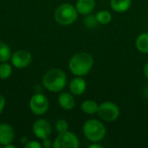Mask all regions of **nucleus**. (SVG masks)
Listing matches in <instances>:
<instances>
[{"instance_id":"obj_14","label":"nucleus","mask_w":148,"mask_h":148,"mask_svg":"<svg viewBox=\"0 0 148 148\" xmlns=\"http://www.w3.org/2000/svg\"><path fill=\"white\" fill-rule=\"evenodd\" d=\"M132 5V0H110L111 9L117 13L127 11Z\"/></svg>"},{"instance_id":"obj_15","label":"nucleus","mask_w":148,"mask_h":148,"mask_svg":"<svg viewBox=\"0 0 148 148\" xmlns=\"http://www.w3.org/2000/svg\"><path fill=\"white\" fill-rule=\"evenodd\" d=\"M82 112L88 115H94L97 114L99 109V104L94 100H86L81 104Z\"/></svg>"},{"instance_id":"obj_16","label":"nucleus","mask_w":148,"mask_h":148,"mask_svg":"<svg viewBox=\"0 0 148 148\" xmlns=\"http://www.w3.org/2000/svg\"><path fill=\"white\" fill-rule=\"evenodd\" d=\"M135 46L140 52L148 54V32L141 33L137 36Z\"/></svg>"},{"instance_id":"obj_28","label":"nucleus","mask_w":148,"mask_h":148,"mask_svg":"<svg viewBox=\"0 0 148 148\" xmlns=\"http://www.w3.org/2000/svg\"><path fill=\"white\" fill-rule=\"evenodd\" d=\"M144 95H145V96L148 98V85L146 87V88L144 89Z\"/></svg>"},{"instance_id":"obj_5","label":"nucleus","mask_w":148,"mask_h":148,"mask_svg":"<svg viewBox=\"0 0 148 148\" xmlns=\"http://www.w3.org/2000/svg\"><path fill=\"white\" fill-rule=\"evenodd\" d=\"M97 114L101 121L111 123L120 117L121 110L115 103L112 101H104L99 105Z\"/></svg>"},{"instance_id":"obj_25","label":"nucleus","mask_w":148,"mask_h":148,"mask_svg":"<svg viewBox=\"0 0 148 148\" xmlns=\"http://www.w3.org/2000/svg\"><path fill=\"white\" fill-rule=\"evenodd\" d=\"M88 148H102V146L100 144V142H91Z\"/></svg>"},{"instance_id":"obj_27","label":"nucleus","mask_w":148,"mask_h":148,"mask_svg":"<svg viewBox=\"0 0 148 148\" xmlns=\"http://www.w3.org/2000/svg\"><path fill=\"white\" fill-rule=\"evenodd\" d=\"M3 147H4V148H16V147L15 145H13L12 143H10V144H8V145L4 146Z\"/></svg>"},{"instance_id":"obj_19","label":"nucleus","mask_w":148,"mask_h":148,"mask_svg":"<svg viewBox=\"0 0 148 148\" xmlns=\"http://www.w3.org/2000/svg\"><path fill=\"white\" fill-rule=\"evenodd\" d=\"M12 74V67L9 63L1 62L0 64V79L6 80L10 77Z\"/></svg>"},{"instance_id":"obj_21","label":"nucleus","mask_w":148,"mask_h":148,"mask_svg":"<svg viewBox=\"0 0 148 148\" xmlns=\"http://www.w3.org/2000/svg\"><path fill=\"white\" fill-rule=\"evenodd\" d=\"M56 130L60 134V133H63L69 130V123L67 122V121L61 119L58 120L56 122Z\"/></svg>"},{"instance_id":"obj_26","label":"nucleus","mask_w":148,"mask_h":148,"mask_svg":"<svg viewBox=\"0 0 148 148\" xmlns=\"http://www.w3.org/2000/svg\"><path fill=\"white\" fill-rule=\"evenodd\" d=\"M144 75H145V77L147 79L148 81V62L146 63V65L144 67Z\"/></svg>"},{"instance_id":"obj_10","label":"nucleus","mask_w":148,"mask_h":148,"mask_svg":"<svg viewBox=\"0 0 148 148\" xmlns=\"http://www.w3.org/2000/svg\"><path fill=\"white\" fill-rule=\"evenodd\" d=\"M15 138V132L13 127L7 123H0V145L4 146L12 143Z\"/></svg>"},{"instance_id":"obj_8","label":"nucleus","mask_w":148,"mask_h":148,"mask_svg":"<svg viewBox=\"0 0 148 148\" xmlns=\"http://www.w3.org/2000/svg\"><path fill=\"white\" fill-rule=\"evenodd\" d=\"M10 62L13 67L16 69H24L29 66V64L31 63L32 56L26 49L16 50L11 55Z\"/></svg>"},{"instance_id":"obj_4","label":"nucleus","mask_w":148,"mask_h":148,"mask_svg":"<svg viewBox=\"0 0 148 148\" xmlns=\"http://www.w3.org/2000/svg\"><path fill=\"white\" fill-rule=\"evenodd\" d=\"M78 12L75 6L70 3H62L59 5L54 13L56 22L62 26L73 24L78 18Z\"/></svg>"},{"instance_id":"obj_12","label":"nucleus","mask_w":148,"mask_h":148,"mask_svg":"<svg viewBox=\"0 0 148 148\" xmlns=\"http://www.w3.org/2000/svg\"><path fill=\"white\" fill-rule=\"evenodd\" d=\"M58 104L64 110H71L75 106V99L70 92H62L58 95Z\"/></svg>"},{"instance_id":"obj_7","label":"nucleus","mask_w":148,"mask_h":148,"mask_svg":"<svg viewBox=\"0 0 148 148\" xmlns=\"http://www.w3.org/2000/svg\"><path fill=\"white\" fill-rule=\"evenodd\" d=\"M49 102L48 98L43 94H35L29 100L30 111L36 115H43L49 110Z\"/></svg>"},{"instance_id":"obj_9","label":"nucleus","mask_w":148,"mask_h":148,"mask_svg":"<svg viewBox=\"0 0 148 148\" xmlns=\"http://www.w3.org/2000/svg\"><path fill=\"white\" fill-rule=\"evenodd\" d=\"M32 132L40 140L49 138L52 134L51 124L45 119H38L32 125Z\"/></svg>"},{"instance_id":"obj_29","label":"nucleus","mask_w":148,"mask_h":148,"mask_svg":"<svg viewBox=\"0 0 148 148\" xmlns=\"http://www.w3.org/2000/svg\"><path fill=\"white\" fill-rule=\"evenodd\" d=\"M1 147H2V146H1V145H0V148H1Z\"/></svg>"},{"instance_id":"obj_6","label":"nucleus","mask_w":148,"mask_h":148,"mask_svg":"<svg viewBox=\"0 0 148 148\" xmlns=\"http://www.w3.org/2000/svg\"><path fill=\"white\" fill-rule=\"evenodd\" d=\"M80 146L78 137L70 131L60 133L53 141L54 148H77Z\"/></svg>"},{"instance_id":"obj_13","label":"nucleus","mask_w":148,"mask_h":148,"mask_svg":"<svg viewBox=\"0 0 148 148\" xmlns=\"http://www.w3.org/2000/svg\"><path fill=\"white\" fill-rule=\"evenodd\" d=\"M96 6L95 0H77L75 3V9L81 15L86 16L91 14Z\"/></svg>"},{"instance_id":"obj_11","label":"nucleus","mask_w":148,"mask_h":148,"mask_svg":"<svg viewBox=\"0 0 148 148\" xmlns=\"http://www.w3.org/2000/svg\"><path fill=\"white\" fill-rule=\"evenodd\" d=\"M69 92L74 95H82L87 88V82L82 76H75L73 78L69 85Z\"/></svg>"},{"instance_id":"obj_22","label":"nucleus","mask_w":148,"mask_h":148,"mask_svg":"<svg viewBox=\"0 0 148 148\" xmlns=\"http://www.w3.org/2000/svg\"><path fill=\"white\" fill-rule=\"evenodd\" d=\"M24 147L25 148H41L42 147V144L36 140H29L28 141L25 145H24Z\"/></svg>"},{"instance_id":"obj_23","label":"nucleus","mask_w":148,"mask_h":148,"mask_svg":"<svg viewBox=\"0 0 148 148\" xmlns=\"http://www.w3.org/2000/svg\"><path fill=\"white\" fill-rule=\"evenodd\" d=\"M42 147L44 148H51L53 147V141L49 138H46L42 140Z\"/></svg>"},{"instance_id":"obj_18","label":"nucleus","mask_w":148,"mask_h":148,"mask_svg":"<svg viewBox=\"0 0 148 148\" xmlns=\"http://www.w3.org/2000/svg\"><path fill=\"white\" fill-rule=\"evenodd\" d=\"M95 16H96L98 23H100L101 25H107V24L110 23L113 19L112 14L108 10H105L98 11L95 14Z\"/></svg>"},{"instance_id":"obj_24","label":"nucleus","mask_w":148,"mask_h":148,"mask_svg":"<svg viewBox=\"0 0 148 148\" xmlns=\"http://www.w3.org/2000/svg\"><path fill=\"white\" fill-rule=\"evenodd\" d=\"M5 104H6L5 98H4L2 95H0V114L3 113V109H4Z\"/></svg>"},{"instance_id":"obj_3","label":"nucleus","mask_w":148,"mask_h":148,"mask_svg":"<svg viewBox=\"0 0 148 148\" xmlns=\"http://www.w3.org/2000/svg\"><path fill=\"white\" fill-rule=\"evenodd\" d=\"M82 133L88 141L100 142L105 138L107 128L101 121L96 119H89L84 122Z\"/></svg>"},{"instance_id":"obj_17","label":"nucleus","mask_w":148,"mask_h":148,"mask_svg":"<svg viewBox=\"0 0 148 148\" xmlns=\"http://www.w3.org/2000/svg\"><path fill=\"white\" fill-rule=\"evenodd\" d=\"M11 55L12 53L10 46L6 42L0 41V62H6L10 60Z\"/></svg>"},{"instance_id":"obj_20","label":"nucleus","mask_w":148,"mask_h":148,"mask_svg":"<svg viewBox=\"0 0 148 148\" xmlns=\"http://www.w3.org/2000/svg\"><path fill=\"white\" fill-rule=\"evenodd\" d=\"M83 22H84L85 26L87 28H88V29H94L99 24L98 22H97L95 15H92V13L88 14V15H86L85 17H84Z\"/></svg>"},{"instance_id":"obj_1","label":"nucleus","mask_w":148,"mask_h":148,"mask_svg":"<svg viewBox=\"0 0 148 148\" xmlns=\"http://www.w3.org/2000/svg\"><path fill=\"white\" fill-rule=\"evenodd\" d=\"M94 58L89 53L81 51L74 56L69 61V69L75 76H85L93 69Z\"/></svg>"},{"instance_id":"obj_2","label":"nucleus","mask_w":148,"mask_h":148,"mask_svg":"<svg viewBox=\"0 0 148 148\" xmlns=\"http://www.w3.org/2000/svg\"><path fill=\"white\" fill-rule=\"evenodd\" d=\"M42 85L52 93L62 92L67 85V75L60 69H50L42 76Z\"/></svg>"}]
</instances>
